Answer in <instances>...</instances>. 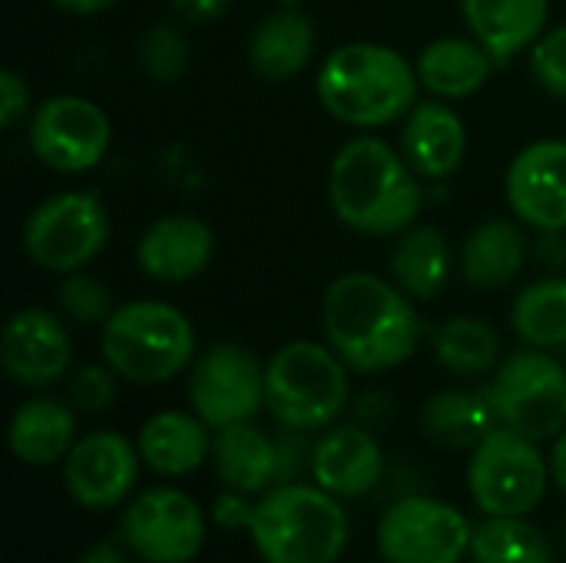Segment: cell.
<instances>
[{
	"label": "cell",
	"instance_id": "obj_1",
	"mask_svg": "<svg viewBox=\"0 0 566 563\" xmlns=\"http://www.w3.org/2000/svg\"><path fill=\"white\" fill-rule=\"evenodd\" d=\"M322 332L352 372L378 375L418 352L424 322L395 279L345 272L322 295Z\"/></svg>",
	"mask_w": 566,
	"mask_h": 563
},
{
	"label": "cell",
	"instance_id": "obj_2",
	"mask_svg": "<svg viewBox=\"0 0 566 563\" xmlns=\"http://www.w3.org/2000/svg\"><path fill=\"white\" fill-rule=\"evenodd\" d=\"M328 202L342 226L358 236H401L424 209L418 169L381 136L348 139L328 169Z\"/></svg>",
	"mask_w": 566,
	"mask_h": 563
},
{
	"label": "cell",
	"instance_id": "obj_3",
	"mask_svg": "<svg viewBox=\"0 0 566 563\" xmlns=\"http://www.w3.org/2000/svg\"><path fill=\"white\" fill-rule=\"evenodd\" d=\"M325 113L355 129H381L418 106L421 80L395 46L355 40L335 46L315 76Z\"/></svg>",
	"mask_w": 566,
	"mask_h": 563
},
{
	"label": "cell",
	"instance_id": "obj_4",
	"mask_svg": "<svg viewBox=\"0 0 566 563\" xmlns=\"http://www.w3.org/2000/svg\"><path fill=\"white\" fill-rule=\"evenodd\" d=\"M342 498L318 484H275L255 501L249 538L265 563H335L348 548Z\"/></svg>",
	"mask_w": 566,
	"mask_h": 563
},
{
	"label": "cell",
	"instance_id": "obj_5",
	"mask_svg": "<svg viewBox=\"0 0 566 563\" xmlns=\"http://www.w3.org/2000/svg\"><path fill=\"white\" fill-rule=\"evenodd\" d=\"M103 362L133 385L172 382L196 362V332L182 309L159 299H133L99 325Z\"/></svg>",
	"mask_w": 566,
	"mask_h": 563
},
{
	"label": "cell",
	"instance_id": "obj_6",
	"mask_svg": "<svg viewBox=\"0 0 566 563\" xmlns=\"http://www.w3.org/2000/svg\"><path fill=\"white\" fill-rule=\"evenodd\" d=\"M348 372L328 342H289L265 362V408L282 428L325 431L348 408Z\"/></svg>",
	"mask_w": 566,
	"mask_h": 563
},
{
	"label": "cell",
	"instance_id": "obj_7",
	"mask_svg": "<svg viewBox=\"0 0 566 563\" xmlns=\"http://www.w3.org/2000/svg\"><path fill=\"white\" fill-rule=\"evenodd\" d=\"M27 259L53 275H70L90 265L109 242V212L99 192L66 189L43 199L23 222Z\"/></svg>",
	"mask_w": 566,
	"mask_h": 563
},
{
	"label": "cell",
	"instance_id": "obj_8",
	"mask_svg": "<svg viewBox=\"0 0 566 563\" xmlns=\"http://www.w3.org/2000/svg\"><path fill=\"white\" fill-rule=\"evenodd\" d=\"M551 461L537 441L497 425L468 461V491L488 518H527L547 494Z\"/></svg>",
	"mask_w": 566,
	"mask_h": 563
},
{
	"label": "cell",
	"instance_id": "obj_9",
	"mask_svg": "<svg viewBox=\"0 0 566 563\" xmlns=\"http://www.w3.org/2000/svg\"><path fill=\"white\" fill-rule=\"evenodd\" d=\"M497 421L531 441L557 438L566 428V368L544 348L511 352L488 385Z\"/></svg>",
	"mask_w": 566,
	"mask_h": 563
},
{
	"label": "cell",
	"instance_id": "obj_10",
	"mask_svg": "<svg viewBox=\"0 0 566 563\" xmlns=\"http://www.w3.org/2000/svg\"><path fill=\"white\" fill-rule=\"evenodd\" d=\"M474 528L448 501L428 494L398 498L378 521L385 563H461L471 554Z\"/></svg>",
	"mask_w": 566,
	"mask_h": 563
},
{
	"label": "cell",
	"instance_id": "obj_11",
	"mask_svg": "<svg viewBox=\"0 0 566 563\" xmlns=\"http://www.w3.org/2000/svg\"><path fill=\"white\" fill-rule=\"evenodd\" d=\"M27 139L33 156L46 169L76 176L96 169L106 159L113 143V123L99 103L76 93H60L43 100L30 113Z\"/></svg>",
	"mask_w": 566,
	"mask_h": 563
},
{
	"label": "cell",
	"instance_id": "obj_12",
	"mask_svg": "<svg viewBox=\"0 0 566 563\" xmlns=\"http://www.w3.org/2000/svg\"><path fill=\"white\" fill-rule=\"evenodd\" d=\"M206 511L179 488L136 494L119 521L123 544L143 563H192L206 548Z\"/></svg>",
	"mask_w": 566,
	"mask_h": 563
},
{
	"label": "cell",
	"instance_id": "obj_13",
	"mask_svg": "<svg viewBox=\"0 0 566 563\" xmlns=\"http://www.w3.org/2000/svg\"><path fill=\"white\" fill-rule=\"evenodd\" d=\"M189 405L212 431L252 421L265 408V365L235 342L206 348L189 372Z\"/></svg>",
	"mask_w": 566,
	"mask_h": 563
},
{
	"label": "cell",
	"instance_id": "obj_14",
	"mask_svg": "<svg viewBox=\"0 0 566 563\" xmlns=\"http://www.w3.org/2000/svg\"><path fill=\"white\" fill-rule=\"evenodd\" d=\"M139 448L119 431L83 435L63 458V484L73 504L109 511L123 504L139 481Z\"/></svg>",
	"mask_w": 566,
	"mask_h": 563
},
{
	"label": "cell",
	"instance_id": "obj_15",
	"mask_svg": "<svg viewBox=\"0 0 566 563\" xmlns=\"http://www.w3.org/2000/svg\"><path fill=\"white\" fill-rule=\"evenodd\" d=\"M511 212L537 232L566 229V139H534L504 176Z\"/></svg>",
	"mask_w": 566,
	"mask_h": 563
},
{
	"label": "cell",
	"instance_id": "obj_16",
	"mask_svg": "<svg viewBox=\"0 0 566 563\" xmlns=\"http://www.w3.org/2000/svg\"><path fill=\"white\" fill-rule=\"evenodd\" d=\"M73 362V342L66 325L46 309H20L7 319L0 335V365L20 388L56 385Z\"/></svg>",
	"mask_w": 566,
	"mask_h": 563
},
{
	"label": "cell",
	"instance_id": "obj_17",
	"mask_svg": "<svg viewBox=\"0 0 566 563\" xmlns=\"http://www.w3.org/2000/svg\"><path fill=\"white\" fill-rule=\"evenodd\" d=\"M216 256V232L206 219L172 212L149 222L136 242V265L146 279L182 285L199 279Z\"/></svg>",
	"mask_w": 566,
	"mask_h": 563
},
{
	"label": "cell",
	"instance_id": "obj_18",
	"mask_svg": "<svg viewBox=\"0 0 566 563\" xmlns=\"http://www.w3.org/2000/svg\"><path fill=\"white\" fill-rule=\"evenodd\" d=\"M312 478L342 501L365 498L385 475V451L371 431L358 425H332L312 445Z\"/></svg>",
	"mask_w": 566,
	"mask_h": 563
},
{
	"label": "cell",
	"instance_id": "obj_19",
	"mask_svg": "<svg viewBox=\"0 0 566 563\" xmlns=\"http://www.w3.org/2000/svg\"><path fill=\"white\" fill-rule=\"evenodd\" d=\"M401 153L421 179H448L468 156V126L444 100H418L401 119Z\"/></svg>",
	"mask_w": 566,
	"mask_h": 563
},
{
	"label": "cell",
	"instance_id": "obj_20",
	"mask_svg": "<svg viewBox=\"0 0 566 563\" xmlns=\"http://www.w3.org/2000/svg\"><path fill=\"white\" fill-rule=\"evenodd\" d=\"M461 13L494 63L507 66L544 37L551 0H461Z\"/></svg>",
	"mask_w": 566,
	"mask_h": 563
},
{
	"label": "cell",
	"instance_id": "obj_21",
	"mask_svg": "<svg viewBox=\"0 0 566 563\" xmlns=\"http://www.w3.org/2000/svg\"><path fill=\"white\" fill-rule=\"evenodd\" d=\"M315 56V27L295 7H279L262 17L245 43L252 73L265 83H285L298 76Z\"/></svg>",
	"mask_w": 566,
	"mask_h": 563
},
{
	"label": "cell",
	"instance_id": "obj_22",
	"mask_svg": "<svg viewBox=\"0 0 566 563\" xmlns=\"http://www.w3.org/2000/svg\"><path fill=\"white\" fill-rule=\"evenodd\" d=\"M212 428L196 411H159L136 438L139 458L163 478H186L212 458Z\"/></svg>",
	"mask_w": 566,
	"mask_h": 563
},
{
	"label": "cell",
	"instance_id": "obj_23",
	"mask_svg": "<svg viewBox=\"0 0 566 563\" xmlns=\"http://www.w3.org/2000/svg\"><path fill=\"white\" fill-rule=\"evenodd\" d=\"M10 451L30 468L56 465L76 445V408L60 398H27L10 418Z\"/></svg>",
	"mask_w": 566,
	"mask_h": 563
},
{
	"label": "cell",
	"instance_id": "obj_24",
	"mask_svg": "<svg viewBox=\"0 0 566 563\" xmlns=\"http://www.w3.org/2000/svg\"><path fill=\"white\" fill-rule=\"evenodd\" d=\"M494 66V56L474 37H438L415 60L421 90L434 93L438 100L474 96L484 90Z\"/></svg>",
	"mask_w": 566,
	"mask_h": 563
},
{
	"label": "cell",
	"instance_id": "obj_25",
	"mask_svg": "<svg viewBox=\"0 0 566 563\" xmlns=\"http://www.w3.org/2000/svg\"><path fill=\"white\" fill-rule=\"evenodd\" d=\"M212 465L229 491L265 494L279 484V448L252 421L219 428L212 438Z\"/></svg>",
	"mask_w": 566,
	"mask_h": 563
},
{
	"label": "cell",
	"instance_id": "obj_26",
	"mask_svg": "<svg viewBox=\"0 0 566 563\" xmlns=\"http://www.w3.org/2000/svg\"><path fill=\"white\" fill-rule=\"evenodd\" d=\"M527 262V239L511 219H484L461 249V275L481 292L511 285Z\"/></svg>",
	"mask_w": 566,
	"mask_h": 563
},
{
	"label": "cell",
	"instance_id": "obj_27",
	"mask_svg": "<svg viewBox=\"0 0 566 563\" xmlns=\"http://www.w3.org/2000/svg\"><path fill=\"white\" fill-rule=\"evenodd\" d=\"M497 425L501 421L488 388H444L421 411L424 435L434 445L458 451H474Z\"/></svg>",
	"mask_w": 566,
	"mask_h": 563
},
{
	"label": "cell",
	"instance_id": "obj_28",
	"mask_svg": "<svg viewBox=\"0 0 566 563\" xmlns=\"http://www.w3.org/2000/svg\"><path fill=\"white\" fill-rule=\"evenodd\" d=\"M391 279L418 302H431L451 279V246L438 226H411L391 252Z\"/></svg>",
	"mask_w": 566,
	"mask_h": 563
},
{
	"label": "cell",
	"instance_id": "obj_29",
	"mask_svg": "<svg viewBox=\"0 0 566 563\" xmlns=\"http://www.w3.org/2000/svg\"><path fill=\"white\" fill-rule=\"evenodd\" d=\"M431 348L438 365L461 378H478L501 365V335L491 322L478 315H454L441 322Z\"/></svg>",
	"mask_w": 566,
	"mask_h": 563
},
{
	"label": "cell",
	"instance_id": "obj_30",
	"mask_svg": "<svg viewBox=\"0 0 566 563\" xmlns=\"http://www.w3.org/2000/svg\"><path fill=\"white\" fill-rule=\"evenodd\" d=\"M511 325L517 338L531 348H564L566 345V279L547 275L521 289L511 305Z\"/></svg>",
	"mask_w": 566,
	"mask_h": 563
},
{
	"label": "cell",
	"instance_id": "obj_31",
	"mask_svg": "<svg viewBox=\"0 0 566 563\" xmlns=\"http://www.w3.org/2000/svg\"><path fill=\"white\" fill-rule=\"evenodd\" d=\"M474 563H554L551 538L524 518H488L474 528Z\"/></svg>",
	"mask_w": 566,
	"mask_h": 563
},
{
	"label": "cell",
	"instance_id": "obj_32",
	"mask_svg": "<svg viewBox=\"0 0 566 563\" xmlns=\"http://www.w3.org/2000/svg\"><path fill=\"white\" fill-rule=\"evenodd\" d=\"M139 70L153 83H179L189 70V43L172 23H156L139 40Z\"/></svg>",
	"mask_w": 566,
	"mask_h": 563
},
{
	"label": "cell",
	"instance_id": "obj_33",
	"mask_svg": "<svg viewBox=\"0 0 566 563\" xmlns=\"http://www.w3.org/2000/svg\"><path fill=\"white\" fill-rule=\"evenodd\" d=\"M56 302H60V312L73 322V325H103L109 315H113V292L103 279L90 275V272H70L63 275L60 282V292H56Z\"/></svg>",
	"mask_w": 566,
	"mask_h": 563
},
{
	"label": "cell",
	"instance_id": "obj_34",
	"mask_svg": "<svg viewBox=\"0 0 566 563\" xmlns=\"http://www.w3.org/2000/svg\"><path fill=\"white\" fill-rule=\"evenodd\" d=\"M531 76L544 93L566 100V23L544 30L531 46Z\"/></svg>",
	"mask_w": 566,
	"mask_h": 563
},
{
	"label": "cell",
	"instance_id": "obj_35",
	"mask_svg": "<svg viewBox=\"0 0 566 563\" xmlns=\"http://www.w3.org/2000/svg\"><path fill=\"white\" fill-rule=\"evenodd\" d=\"M116 372L103 365H83L70 378V405L83 415H99L113 405L116 398Z\"/></svg>",
	"mask_w": 566,
	"mask_h": 563
},
{
	"label": "cell",
	"instance_id": "obj_36",
	"mask_svg": "<svg viewBox=\"0 0 566 563\" xmlns=\"http://www.w3.org/2000/svg\"><path fill=\"white\" fill-rule=\"evenodd\" d=\"M30 86L17 70H0V126L13 129L30 116Z\"/></svg>",
	"mask_w": 566,
	"mask_h": 563
},
{
	"label": "cell",
	"instance_id": "obj_37",
	"mask_svg": "<svg viewBox=\"0 0 566 563\" xmlns=\"http://www.w3.org/2000/svg\"><path fill=\"white\" fill-rule=\"evenodd\" d=\"M305 435H308V431L285 428V435L275 441V448H279V484H289V481H295L305 468H312V448H308Z\"/></svg>",
	"mask_w": 566,
	"mask_h": 563
},
{
	"label": "cell",
	"instance_id": "obj_38",
	"mask_svg": "<svg viewBox=\"0 0 566 563\" xmlns=\"http://www.w3.org/2000/svg\"><path fill=\"white\" fill-rule=\"evenodd\" d=\"M255 514V501H249V494L242 491H222L212 504V524L222 531H249Z\"/></svg>",
	"mask_w": 566,
	"mask_h": 563
},
{
	"label": "cell",
	"instance_id": "obj_39",
	"mask_svg": "<svg viewBox=\"0 0 566 563\" xmlns=\"http://www.w3.org/2000/svg\"><path fill=\"white\" fill-rule=\"evenodd\" d=\"M235 0H172V10L186 23H209L219 20Z\"/></svg>",
	"mask_w": 566,
	"mask_h": 563
},
{
	"label": "cell",
	"instance_id": "obj_40",
	"mask_svg": "<svg viewBox=\"0 0 566 563\" xmlns=\"http://www.w3.org/2000/svg\"><path fill=\"white\" fill-rule=\"evenodd\" d=\"M60 10L66 13H76V17H93V13H103V10H113L119 0H53Z\"/></svg>",
	"mask_w": 566,
	"mask_h": 563
},
{
	"label": "cell",
	"instance_id": "obj_41",
	"mask_svg": "<svg viewBox=\"0 0 566 563\" xmlns=\"http://www.w3.org/2000/svg\"><path fill=\"white\" fill-rule=\"evenodd\" d=\"M551 478L557 481V488L566 494V428L554 438V451H551Z\"/></svg>",
	"mask_w": 566,
	"mask_h": 563
},
{
	"label": "cell",
	"instance_id": "obj_42",
	"mask_svg": "<svg viewBox=\"0 0 566 563\" xmlns=\"http://www.w3.org/2000/svg\"><path fill=\"white\" fill-rule=\"evenodd\" d=\"M76 563H129V561H126V554H123L119 548H113V544H93V548H86V551L80 554V561Z\"/></svg>",
	"mask_w": 566,
	"mask_h": 563
},
{
	"label": "cell",
	"instance_id": "obj_43",
	"mask_svg": "<svg viewBox=\"0 0 566 563\" xmlns=\"http://www.w3.org/2000/svg\"><path fill=\"white\" fill-rule=\"evenodd\" d=\"M272 3H279V7H295V10H302V3H308V0H272Z\"/></svg>",
	"mask_w": 566,
	"mask_h": 563
},
{
	"label": "cell",
	"instance_id": "obj_44",
	"mask_svg": "<svg viewBox=\"0 0 566 563\" xmlns=\"http://www.w3.org/2000/svg\"><path fill=\"white\" fill-rule=\"evenodd\" d=\"M564 548H566V528H564Z\"/></svg>",
	"mask_w": 566,
	"mask_h": 563
}]
</instances>
